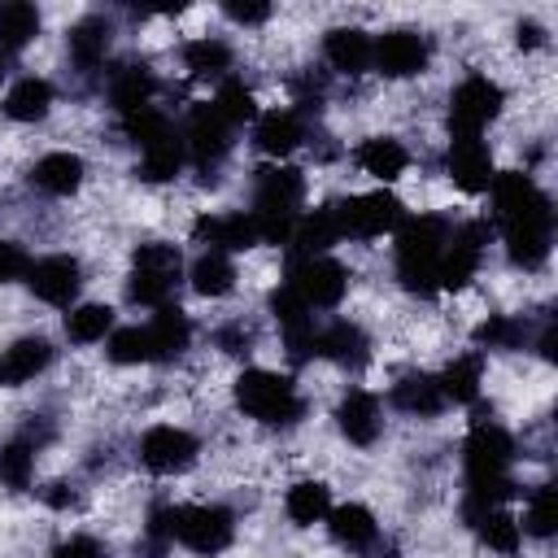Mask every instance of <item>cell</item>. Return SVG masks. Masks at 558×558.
I'll list each match as a JSON object with an SVG mask.
<instances>
[{"instance_id": "obj_1", "label": "cell", "mask_w": 558, "mask_h": 558, "mask_svg": "<svg viewBox=\"0 0 558 558\" xmlns=\"http://www.w3.org/2000/svg\"><path fill=\"white\" fill-rule=\"evenodd\" d=\"M493 205H497V227L506 235L510 262L523 270L545 266L549 240H554V209H549V196L536 187V179L523 170L497 174L493 179Z\"/></svg>"}, {"instance_id": "obj_2", "label": "cell", "mask_w": 558, "mask_h": 558, "mask_svg": "<svg viewBox=\"0 0 558 558\" xmlns=\"http://www.w3.org/2000/svg\"><path fill=\"white\" fill-rule=\"evenodd\" d=\"M453 227L445 214H418L397 222V279L405 292L432 296L440 288V253Z\"/></svg>"}, {"instance_id": "obj_3", "label": "cell", "mask_w": 558, "mask_h": 558, "mask_svg": "<svg viewBox=\"0 0 558 558\" xmlns=\"http://www.w3.org/2000/svg\"><path fill=\"white\" fill-rule=\"evenodd\" d=\"M301 201H305V174L292 166H266L253 174V222H257V240L266 244H288L296 218H301Z\"/></svg>"}, {"instance_id": "obj_4", "label": "cell", "mask_w": 558, "mask_h": 558, "mask_svg": "<svg viewBox=\"0 0 558 558\" xmlns=\"http://www.w3.org/2000/svg\"><path fill=\"white\" fill-rule=\"evenodd\" d=\"M183 275V257L174 244L148 240L131 253V275H126V301L131 305H170V292Z\"/></svg>"}, {"instance_id": "obj_5", "label": "cell", "mask_w": 558, "mask_h": 558, "mask_svg": "<svg viewBox=\"0 0 558 558\" xmlns=\"http://www.w3.org/2000/svg\"><path fill=\"white\" fill-rule=\"evenodd\" d=\"M235 405L257 418V423H292L301 418V397H296V384L288 375H275V371H244L235 379Z\"/></svg>"}, {"instance_id": "obj_6", "label": "cell", "mask_w": 558, "mask_h": 558, "mask_svg": "<svg viewBox=\"0 0 558 558\" xmlns=\"http://www.w3.org/2000/svg\"><path fill=\"white\" fill-rule=\"evenodd\" d=\"M501 105H506V96H501V87L493 78H484V74L462 78L453 87V96H449V131H453V140L458 135H480L501 113Z\"/></svg>"}, {"instance_id": "obj_7", "label": "cell", "mask_w": 558, "mask_h": 558, "mask_svg": "<svg viewBox=\"0 0 558 558\" xmlns=\"http://www.w3.org/2000/svg\"><path fill=\"white\" fill-rule=\"evenodd\" d=\"M235 536V514L227 506H179L174 514V541L187 545L192 554H222Z\"/></svg>"}, {"instance_id": "obj_8", "label": "cell", "mask_w": 558, "mask_h": 558, "mask_svg": "<svg viewBox=\"0 0 558 558\" xmlns=\"http://www.w3.org/2000/svg\"><path fill=\"white\" fill-rule=\"evenodd\" d=\"M288 288L305 301V310H336L349 288V270L331 257H301L288 270Z\"/></svg>"}, {"instance_id": "obj_9", "label": "cell", "mask_w": 558, "mask_h": 558, "mask_svg": "<svg viewBox=\"0 0 558 558\" xmlns=\"http://www.w3.org/2000/svg\"><path fill=\"white\" fill-rule=\"evenodd\" d=\"M514 462V440L506 427L497 423H475L466 445H462V466H466V484H484V480H506Z\"/></svg>"}, {"instance_id": "obj_10", "label": "cell", "mask_w": 558, "mask_h": 558, "mask_svg": "<svg viewBox=\"0 0 558 558\" xmlns=\"http://www.w3.org/2000/svg\"><path fill=\"white\" fill-rule=\"evenodd\" d=\"M336 218H340V235H357V240H371V235H384L401 222V201L392 192H362V196H349L336 205Z\"/></svg>"}, {"instance_id": "obj_11", "label": "cell", "mask_w": 558, "mask_h": 558, "mask_svg": "<svg viewBox=\"0 0 558 558\" xmlns=\"http://www.w3.org/2000/svg\"><path fill=\"white\" fill-rule=\"evenodd\" d=\"M270 314H275V323H279V331H283V349H288L292 362H305V357L318 353L314 314L305 310V301H301L288 283H279V288L270 292Z\"/></svg>"}, {"instance_id": "obj_12", "label": "cell", "mask_w": 558, "mask_h": 558, "mask_svg": "<svg viewBox=\"0 0 558 558\" xmlns=\"http://www.w3.org/2000/svg\"><path fill=\"white\" fill-rule=\"evenodd\" d=\"M484 244H488V222L453 227V235L440 253V288H466L484 262Z\"/></svg>"}, {"instance_id": "obj_13", "label": "cell", "mask_w": 558, "mask_h": 558, "mask_svg": "<svg viewBox=\"0 0 558 558\" xmlns=\"http://www.w3.org/2000/svg\"><path fill=\"white\" fill-rule=\"evenodd\" d=\"M371 61L384 78H410V74H423L427 70V39L418 31H384L375 44H371Z\"/></svg>"}, {"instance_id": "obj_14", "label": "cell", "mask_w": 558, "mask_h": 558, "mask_svg": "<svg viewBox=\"0 0 558 558\" xmlns=\"http://www.w3.org/2000/svg\"><path fill=\"white\" fill-rule=\"evenodd\" d=\"M140 462L157 475H174V471L196 462V436L174 427V423H157L140 436Z\"/></svg>"}, {"instance_id": "obj_15", "label": "cell", "mask_w": 558, "mask_h": 558, "mask_svg": "<svg viewBox=\"0 0 558 558\" xmlns=\"http://www.w3.org/2000/svg\"><path fill=\"white\" fill-rule=\"evenodd\" d=\"M183 148L192 153V161L201 170L218 166L227 153H231V126L222 122V113L214 105H196L187 113V126H183Z\"/></svg>"}, {"instance_id": "obj_16", "label": "cell", "mask_w": 558, "mask_h": 558, "mask_svg": "<svg viewBox=\"0 0 558 558\" xmlns=\"http://www.w3.org/2000/svg\"><path fill=\"white\" fill-rule=\"evenodd\" d=\"M192 235H196V244H205V248H214V253H244V248L262 244V240H257V222H253V214H244V209L201 214V218L192 222Z\"/></svg>"}, {"instance_id": "obj_17", "label": "cell", "mask_w": 558, "mask_h": 558, "mask_svg": "<svg viewBox=\"0 0 558 558\" xmlns=\"http://www.w3.org/2000/svg\"><path fill=\"white\" fill-rule=\"evenodd\" d=\"M445 170H449L453 187H462V192H471V196H475V192H488L493 179H497L493 153H488V144H484L480 135H458V140L449 144Z\"/></svg>"}, {"instance_id": "obj_18", "label": "cell", "mask_w": 558, "mask_h": 558, "mask_svg": "<svg viewBox=\"0 0 558 558\" xmlns=\"http://www.w3.org/2000/svg\"><path fill=\"white\" fill-rule=\"evenodd\" d=\"M26 283H31V292H35L39 301H48V305H70V301L78 296L83 266H78L70 253H52V257L31 262Z\"/></svg>"}, {"instance_id": "obj_19", "label": "cell", "mask_w": 558, "mask_h": 558, "mask_svg": "<svg viewBox=\"0 0 558 558\" xmlns=\"http://www.w3.org/2000/svg\"><path fill=\"white\" fill-rule=\"evenodd\" d=\"M336 423L344 432L349 445H375L384 432V414H379V397L366 388H349L336 405Z\"/></svg>"}, {"instance_id": "obj_20", "label": "cell", "mask_w": 558, "mask_h": 558, "mask_svg": "<svg viewBox=\"0 0 558 558\" xmlns=\"http://www.w3.org/2000/svg\"><path fill=\"white\" fill-rule=\"evenodd\" d=\"M48 362H52V344L44 336H17L13 344L0 349V388L31 384Z\"/></svg>"}, {"instance_id": "obj_21", "label": "cell", "mask_w": 558, "mask_h": 558, "mask_svg": "<svg viewBox=\"0 0 558 558\" xmlns=\"http://www.w3.org/2000/svg\"><path fill=\"white\" fill-rule=\"evenodd\" d=\"M340 240V218H336V205H318L310 214L296 218L292 235H288V248H292V262L301 257H318L323 248H331Z\"/></svg>"}, {"instance_id": "obj_22", "label": "cell", "mask_w": 558, "mask_h": 558, "mask_svg": "<svg viewBox=\"0 0 558 558\" xmlns=\"http://www.w3.org/2000/svg\"><path fill=\"white\" fill-rule=\"evenodd\" d=\"M445 388H440V379L436 375H427V371H410V375H401L397 384H392V405L401 410V414H414V418H432V414H440L445 410Z\"/></svg>"}, {"instance_id": "obj_23", "label": "cell", "mask_w": 558, "mask_h": 558, "mask_svg": "<svg viewBox=\"0 0 558 558\" xmlns=\"http://www.w3.org/2000/svg\"><path fill=\"white\" fill-rule=\"evenodd\" d=\"M153 87H157L153 70H148L144 61H126V65H118V70L109 74V105L126 118V113H135V109H148Z\"/></svg>"}, {"instance_id": "obj_24", "label": "cell", "mask_w": 558, "mask_h": 558, "mask_svg": "<svg viewBox=\"0 0 558 558\" xmlns=\"http://www.w3.org/2000/svg\"><path fill=\"white\" fill-rule=\"evenodd\" d=\"M83 174H87V166H83L78 153H44V157L31 166V183H35L39 192H48V196H70V192H78V187H83Z\"/></svg>"}, {"instance_id": "obj_25", "label": "cell", "mask_w": 558, "mask_h": 558, "mask_svg": "<svg viewBox=\"0 0 558 558\" xmlns=\"http://www.w3.org/2000/svg\"><path fill=\"white\" fill-rule=\"evenodd\" d=\"M318 353H323L327 362L344 366V371H357V366H366V357H371V340H366V331H362L357 323L340 318V323H331L327 331H318Z\"/></svg>"}, {"instance_id": "obj_26", "label": "cell", "mask_w": 558, "mask_h": 558, "mask_svg": "<svg viewBox=\"0 0 558 558\" xmlns=\"http://www.w3.org/2000/svg\"><path fill=\"white\" fill-rule=\"evenodd\" d=\"M148 349H153V362H166V357H179L192 340V323L179 305H161L153 318H148Z\"/></svg>"}, {"instance_id": "obj_27", "label": "cell", "mask_w": 558, "mask_h": 558, "mask_svg": "<svg viewBox=\"0 0 558 558\" xmlns=\"http://www.w3.org/2000/svg\"><path fill=\"white\" fill-rule=\"evenodd\" d=\"M323 57L340 74H362L371 65V35L357 26H331L323 39Z\"/></svg>"}, {"instance_id": "obj_28", "label": "cell", "mask_w": 558, "mask_h": 558, "mask_svg": "<svg viewBox=\"0 0 558 558\" xmlns=\"http://www.w3.org/2000/svg\"><path fill=\"white\" fill-rule=\"evenodd\" d=\"M301 140H305V126H301L296 109H270V113H262L257 126H253V144H257L262 153H270V157H288Z\"/></svg>"}, {"instance_id": "obj_29", "label": "cell", "mask_w": 558, "mask_h": 558, "mask_svg": "<svg viewBox=\"0 0 558 558\" xmlns=\"http://www.w3.org/2000/svg\"><path fill=\"white\" fill-rule=\"evenodd\" d=\"M109 35H113V31H109V22H105L100 13L78 17V22L70 26V35H65L74 65H78V70H96V65L105 61V52H109Z\"/></svg>"}, {"instance_id": "obj_30", "label": "cell", "mask_w": 558, "mask_h": 558, "mask_svg": "<svg viewBox=\"0 0 558 558\" xmlns=\"http://www.w3.org/2000/svg\"><path fill=\"white\" fill-rule=\"evenodd\" d=\"M327 527H331V541L344 545V549H366V545H375V536H379L375 514H371L366 506H357V501L327 510Z\"/></svg>"}, {"instance_id": "obj_31", "label": "cell", "mask_w": 558, "mask_h": 558, "mask_svg": "<svg viewBox=\"0 0 558 558\" xmlns=\"http://www.w3.org/2000/svg\"><path fill=\"white\" fill-rule=\"evenodd\" d=\"M48 109H52V83L39 74H26L4 92V113L13 122H39L48 118Z\"/></svg>"}, {"instance_id": "obj_32", "label": "cell", "mask_w": 558, "mask_h": 558, "mask_svg": "<svg viewBox=\"0 0 558 558\" xmlns=\"http://www.w3.org/2000/svg\"><path fill=\"white\" fill-rule=\"evenodd\" d=\"M357 166H362L371 179L392 183V179H401V174H405L410 153H405V144H401V140H392V135H375V140H366V144L357 148Z\"/></svg>"}, {"instance_id": "obj_33", "label": "cell", "mask_w": 558, "mask_h": 558, "mask_svg": "<svg viewBox=\"0 0 558 558\" xmlns=\"http://www.w3.org/2000/svg\"><path fill=\"white\" fill-rule=\"evenodd\" d=\"M39 26H44V22H39V9H35V4H26V0L0 4V52H4V57L22 52L26 44H35Z\"/></svg>"}, {"instance_id": "obj_34", "label": "cell", "mask_w": 558, "mask_h": 558, "mask_svg": "<svg viewBox=\"0 0 558 558\" xmlns=\"http://www.w3.org/2000/svg\"><path fill=\"white\" fill-rule=\"evenodd\" d=\"M283 510H288V519H292L296 527H314V523L327 519V510H331V493H327V484H318V480H301V484L288 488Z\"/></svg>"}, {"instance_id": "obj_35", "label": "cell", "mask_w": 558, "mask_h": 558, "mask_svg": "<svg viewBox=\"0 0 558 558\" xmlns=\"http://www.w3.org/2000/svg\"><path fill=\"white\" fill-rule=\"evenodd\" d=\"M471 527H475L480 541H484L488 549H497V554H514V549L523 545V527H519V519L506 514L501 506H488V510L471 514Z\"/></svg>"}, {"instance_id": "obj_36", "label": "cell", "mask_w": 558, "mask_h": 558, "mask_svg": "<svg viewBox=\"0 0 558 558\" xmlns=\"http://www.w3.org/2000/svg\"><path fill=\"white\" fill-rule=\"evenodd\" d=\"M187 279H192V288H196L201 296H227V292L235 288V266H231V257H227V253L205 248V253L192 262Z\"/></svg>"}, {"instance_id": "obj_37", "label": "cell", "mask_w": 558, "mask_h": 558, "mask_svg": "<svg viewBox=\"0 0 558 558\" xmlns=\"http://www.w3.org/2000/svg\"><path fill=\"white\" fill-rule=\"evenodd\" d=\"M179 170H183V140H179L174 131H170L166 140L140 148V179H148V183H166V179H174Z\"/></svg>"}, {"instance_id": "obj_38", "label": "cell", "mask_w": 558, "mask_h": 558, "mask_svg": "<svg viewBox=\"0 0 558 558\" xmlns=\"http://www.w3.org/2000/svg\"><path fill=\"white\" fill-rule=\"evenodd\" d=\"M183 65L196 78H222L231 70V48L222 39H214V35H201V39H192L183 48Z\"/></svg>"}, {"instance_id": "obj_39", "label": "cell", "mask_w": 558, "mask_h": 558, "mask_svg": "<svg viewBox=\"0 0 558 558\" xmlns=\"http://www.w3.org/2000/svg\"><path fill=\"white\" fill-rule=\"evenodd\" d=\"M109 331H113V310L100 305V301L74 305V310L65 314V336H70L74 344H96V340H105Z\"/></svg>"}, {"instance_id": "obj_40", "label": "cell", "mask_w": 558, "mask_h": 558, "mask_svg": "<svg viewBox=\"0 0 558 558\" xmlns=\"http://www.w3.org/2000/svg\"><path fill=\"white\" fill-rule=\"evenodd\" d=\"M480 384H484V357H480V353L453 357V362L445 366V375H440V388H445V397H453V401H475V397H480Z\"/></svg>"}, {"instance_id": "obj_41", "label": "cell", "mask_w": 558, "mask_h": 558, "mask_svg": "<svg viewBox=\"0 0 558 558\" xmlns=\"http://www.w3.org/2000/svg\"><path fill=\"white\" fill-rule=\"evenodd\" d=\"M523 532H532V536H541V541H549L554 536V527H558V497H554V484H541V488H532V497H527V506H523V523H519Z\"/></svg>"}, {"instance_id": "obj_42", "label": "cell", "mask_w": 558, "mask_h": 558, "mask_svg": "<svg viewBox=\"0 0 558 558\" xmlns=\"http://www.w3.org/2000/svg\"><path fill=\"white\" fill-rule=\"evenodd\" d=\"M31 475H35V449H31L26 440L0 445V484H4L9 493H22V488L31 484Z\"/></svg>"}, {"instance_id": "obj_43", "label": "cell", "mask_w": 558, "mask_h": 558, "mask_svg": "<svg viewBox=\"0 0 558 558\" xmlns=\"http://www.w3.org/2000/svg\"><path fill=\"white\" fill-rule=\"evenodd\" d=\"M523 340H527V327H523V318H510V314H493L475 327L480 349H519Z\"/></svg>"}, {"instance_id": "obj_44", "label": "cell", "mask_w": 558, "mask_h": 558, "mask_svg": "<svg viewBox=\"0 0 558 558\" xmlns=\"http://www.w3.org/2000/svg\"><path fill=\"white\" fill-rule=\"evenodd\" d=\"M209 105L222 113V122H227V126H240V122H248V118L257 113L253 92H248L240 78H222V87H218V96H214Z\"/></svg>"}, {"instance_id": "obj_45", "label": "cell", "mask_w": 558, "mask_h": 558, "mask_svg": "<svg viewBox=\"0 0 558 558\" xmlns=\"http://www.w3.org/2000/svg\"><path fill=\"white\" fill-rule=\"evenodd\" d=\"M122 131H126V140H131L135 148H148V144L166 140L174 126H170V118H166V113H157V109L148 105V109H135V113H126V118H122Z\"/></svg>"}, {"instance_id": "obj_46", "label": "cell", "mask_w": 558, "mask_h": 558, "mask_svg": "<svg viewBox=\"0 0 558 558\" xmlns=\"http://www.w3.org/2000/svg\"><path fill=\"white\" fill-rule=\"evenodd\" d=\"M109 362H118V366L153 362L148 331H144V327H118V331H109Z\"/></svg>"}, {"instance_id": "obj_47", "label": "cell", "mask_w": 558, "mask_h": 558, "mask_svg": "<svg viewBox=\"0 0 558 558\" xmlns=\"http://www.w3.org/2000/svg\"><path fill=\"white\" fill-rule=\"evenodd\" d=\"M31 270V257H26V248L22 244H13V240H0V283H13V279H22Z\"/></svg>"}, {"instance_id": "obj_48", "label": "cell", "mask_w": 558, "mask_h": 558, "mask_svg": "<svg viewBox=\"0 0 558 558\" xmlns=\"http://www.w3.org/2000/svg\"><path fill=\"white\" fill-rule=\"evenodd\" d=\"M222 13H227L231 22H240V26H257V22L270 17V4H266V0H227Z\"/></svg>"}, {"instance_id": "obj_49", "label": "cell", "mask_w": 558, "mask_h": 558, "mask_svg": "<svg viewBox=\"0 0 558 558\" xmlns=\"http://www.w3.org/2000/svg\"><path fill=\"white\" fill-rule=\"evenodd\" d=\"M214 340H218V349H222V353H231V357H240V353H248V349H253V331H248L244 323H227Z\"/></svg>"}, {"instance_id": "obj_50", "label": "cell", "mask_w": 558, "mask_h": 558, "mask_svg": "<svg viewBox=\"0 0 558 558\" xmlns=\"http://www.w3.org/2000/svg\"><path fill=\"white\" fill-rule=\"evenodd\" d=\"M52 558H105V549H100L96 536H70L52 549Z\"/></svg>"}, {"instance_id": "obj_51", "label": "cell", "mask_w": 558, "mask_h": 558, "mask_svg": "<svg viewBox=\"0 0 558 558\" xmlns=\"http://www.w3.org/2000/svg\"><path fill=\"white\" fill-rule=\"evenodd\" d=\"M44 501L57 506V510H70V506H78V493H70V484H52V488L44 493Z\"/></svg>"}, {"instance_id": "obj_52", "label": "cell", "mask_w": 558, "mask_h": 558, "mask_svg": "<svg viewBox=\"0 0 558 558\" xmlns=\"http://www.w3.org/2000/svg\"><path fill=\"white\" fill-rule=\"evenodd\" d=\"M514 35H519V44H523V48H536V44L545 39V31H541L536 22H519V26H514Z\"/></svg>"}, {"instance_id": "obj_53", "label": "cell", "mask_w": 558, "mask_h": 558, "mask_svg": "<svg viewBox=\"0 0 558 558\" xmlns=\"http://www.w3.org/2000/svg\"><path fill=\"white\" fill-rule=\"evenodd\" d=\"M371 558H401L397 549H384V554H371Z\"/></svg>"}]
</instances>
